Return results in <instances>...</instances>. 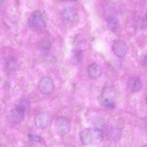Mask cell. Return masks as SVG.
I'll return each instance as SVG.
<instances>
[{
    "mask_svg": "<svg viewBox=\"0 0 147 147\" xmlns=\"http://www.w3.org/2000/svg\"><path fill=\"white\" fill-rule=\"evenodd\" d=\"M103 137L102 131L96 127L85 128L82 130L80 134L82 143L87 146L99 144L102 141Z\"/></svg>",
    "mask_w": 147,
    "mask_h": 147,
    "instance_id": "6da1fadb",
    "label": "cell"
},
{
    "mask_svg": "<svg viewBox=\"0 0 147 147\" xmlns=\"http://www.w3.org/2000/svg\"><path fill=\"white\" fill-rule=\"evenodd\" d=\"M28 107V102L26 100L23 99L20 100L9 111V116L11 121L14 123L21 121Z\"/></svg>",
    "mask_w": 147,
    "mask_h": 147,
    "instance_id": "7a4b0ae2",
    "label": "cell"
},
{
    "mask_svg": "<svg viewBox=\"0 0 147 147\" xmlns=\"http://www.w3.org/2000/svg\"><path fill=\"white\" fill-rule=\"evenodd\" d=\"M117 96V92L113 87H106L104 88L101 94L100 102L104 107L113 108L115 107Z\"/></svg>",
    "mask_w": 147,
    "mask_h": 147,
    "instance_id": "3957f363",
    "label": "cell"
},
{
    "mask_svg": "<svg viewBox=\"0 0 147 147\" xmlns=\"http://www.w3.org/2000/svg\"><path fill=\"white\" fill-rule=\"evenodd\" d=\"M54 87L53 81L48 77H43L40 80L39 88L40 92L44 94H49L51 93L54 90Z\"/></svg>",
    "mask_w": 147,
    "mask_h": 147,
    "instance_id": "277c9868",
    "label": "cell"
},
{
    "mask_svg": "<svg viewBox=\"0 0 147 147\" xmlns=\"http://www.w3.org/2000/svg\"><path fill=\"white\" fill-rule=\"evenodd\" d=\"M55 126L58 133L61 135L68 134L70 130V124L68 119L63 116L57 118L55 121Z\"/></svg>",
    "mask_w": 147,
    "mask_h": 147,
    "instance_id": "5b68a950",
    "label": "cell"
},
{
    "mask_svg": "<svg viewBox=\"0 0 147 147\" xmlns=\"http://www.w3.org/2000/svg\"><path fill=\"white\" fill-rule=\"evenodd\" d=\"M34 123L38 128L43 129L46 127L50 122V117L46 112H42L38 113L34 119Z\"/></svg>",
    "mask_w": 147,
    "mask_h": 147,
    "instance_id": "8992f818",
    "label": "cell"
},
{
    "mask_svg": "<svg viewBox=\"0 0 147 147\" xmlns=\"http://www.w3.org/2000/svg\"><path fill=\"white\" fill-rule=\"evenodd\" d=\"M112 49L114 53L119 57H123L127 51V47L125 43L121 40H117L114 42Z\"/></svg>",
    "mask_w": 147,
    "mask_h": 147,
    "instance_id": "52a82bcc",
    "label": "cell"
},
{
    "mask_svg": "<svg viewBox=\"0 0 147 147\" xmlns=\"http://www.w3.org/2000/svg\"><path fill=\"white\" fill-rule=\"evenodd\" d=\"M43 23V18L41 13L38 11H34L30 16L28 21V25L32 29L37 28Z\"/></svg>",
    "mask_w": 147,
    "mask_h": 147,
    "instance_id": "ba28073f",
    "label": "cell"
},
{
    "mask_svg": "<svg viewBox=\"0 0 147 147\" xmlns=\"http://www.w3.org/2000/svg\"><path fill=\"white\" fill-rule=\"evenodd\" d=\"M127 86L129 91L131 92H135L141 89L142 87V83L138 77L133 76L129 79Z\"/></svg>",
    "mask_w": 147,
    "mask_h": 147,
    "instance_id": "9c48e42d",
    "label": "cell"
},
{
    "mask_svg": "<svg viewBox=\"0 0 147 147\" xmlns=\"http://www.w3.org/2000/svg\"><path fill=\"white\" fill-rule=\"evenodd\" d=\"M87 73L90 78L93 79H97L101 76L102 69L98 64L93 63L90 64L88 66Z\"/></svg>",
    "mask_w": 147,
    "mask_h": 147,
    "instance_id": "30bf717a",
    "label": "cell"
},
{
    "mask_svg": "<svg viewBox=\"0 0 147 147\" xmlns=\"http://www.w3.org/2000/svg\"><path fill=\"white\" fill-rule=\"evenodd\" d=\"M62 18L67 21H72L76 18V12L75 9L72 7H67L64 8L61 11Z\"/></svg>",
    "mask_w": 147,
    "mask_h": 147,
    "instance_id": "8fae6325",
    "label": "cell"
},
{
    "mask_svg": "<svg viewBox=\"0 0 147 147\" xmlns=\"http://www.w3.org/2000/svg\"><path fill=\"white\" fill-rule=\"evenodd\" d=\"M107 26L109 29L113 32L116 30L118 26L117 19L114 16H110L107 20Z\"/></svg>",
    "mask_w": 147,
    "mask_h": 147,
    "instance_id": "7c38bea8",
    "label": "cell"
},
{
    "mask_svg": "<svg viewBox=\"0 0 147 147\" xmlns=\"http://www.w3.org/2000/svg\"><path fill=\"white\" fill-rule=\"evenodd\" d=\"M28 136L29 140L31 141H34L37 142H41V139L38 136L31 134H28Z\"/></svg>",
    "mask_w": 147,
    "mask_h": 147,
    "instance_id": "4fadbf2b",
    "label": "cell"
},
{
    "mask_svg": "<svg viewBox=\"0 0 147 147\" xmlns=\"http://www.w3.org/2000/svg\"><path fill=\"white\" fill-rule=\"evenodd\" d=\"M4 1L0 0V5L3 3Z\"/></svg>",
    "mask_w": 147,
    "mask_h": 147,
    "instance_id": "5bb4252c",
    "label": "cell"
},
{
    "mask_svg": "<svg viewBox=\"0 0 147 147\" xmlns=\"http://www.w3.org/2000/svg\"><path fill=\"white\" fill-rule=\"evenodd\" d=\"M142 147H147L146 145Z\"/></svg>",
    "mask_w": 147,
    "mask_h": 147,
    "instance_id": "9a60e30c",
    "label": "cell"
}]
</instances>
